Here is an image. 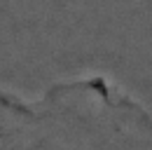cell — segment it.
<instances>
[{"mask_svg":"<svg viewBox=\"0 0 152 150\" xmlns=\"http://www.w3.org/2000/svg\"><path fill=\"white\" fill-rule=\"evenodd\" d=\"M0 150H152L150 110L105 75L0 89Z\"/></svg>","mask_w":152,"mask_h":150,"instance_id":"6da1fadb","label":"cell"}]
</instances>
